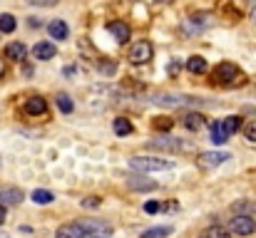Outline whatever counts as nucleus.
<instances>
[{
	"mask_svg": "<svg viewBox=\"0 0 256 238\" xmlns=\"http://www.w3.org/2000/svg\"><path fill=\"white\" fill-rule=\"evenodd\" d=\"M55 45L52 42H38L35 47H32V55H35V60H52L55 57Z\"/></svg>",
	"mask_w": 256,
	"mask_h": 238,
	"instance_id": "obj_17",
	"label": "nucleus"
},
{
	"mask_svg": "<svg viewBox=\"0 0 256 238\" xmlns=\"http://www.w3.org/2000/svg\"><path fill=\"white\" fill-rule=\"evenodd\" d=\"M239 127H242V117H236V114H232V117L212 124V142L214 144H226L229 137L239 132Z\"/></svg>",
	"mask_w": 256,
	"mask_h": 238,
	"instance_id": "obj_2",
	"label": "nucleus"
},
{
	"mask_svg": "<svg viewBox=\"0 0 256 238\" xmlns=\"http://www.w3.org/2000/svg\"><path fill=\"white\" fill-rule=\"evenodd\" d=\"M15 27H18L15 17H12L10 12H2V15H0V32H12Z\"/></svg>",
	"mask_w": 256,
	"mask_h": 238,
	"instance_id": "obj_23",
	"label": "nucleus"
},
{
	"mask_svg": "<svg viewBox=\"0 0 256 238\" xmlns=\"http://www.w3.org/2000/svg\"><path fill=\"white\" fill-rule=\"evenodd\" d=\"M252 20H254V25H256V0L252 2Z\"/></svg>",
	"mask_w": 256,
	"mask_h": 238,
	"instance_id": "obj_34",
	"label": "nucleus"
},
{
	"mask_svg": "<svg viewBox=\"0 0 256 238\" xmlns=\"http://www.w3.org/2000/svg\"><path fill=\"white\" fill-rule=\"evenodd\" d=\"M226 159H232V154H226V152H202L199 154V166L202 169H216Z\"/></svg>",
	"mask_w": 256,
	"mask_h": 238,
	"instance_id": "obj_8",
	"label": "nucleus"
},
{
	"mask_svg": "<svg viewBox=\"0 0 256 238\" xmlns=\"http://www.w3.org/2000/svg\"><path fill=\"white\" fill-rule=\"evenodd\" d=\"M32 201H35V204H45V206H48V204H52V201H55V194H52V191H45V189H38V191H32Z\"/></svg>",
	"mask_w": 256,
	"mask_h": 238,
	"instance_id": "obj_21",
	"label": "nucleus"
},
{
	"mask_svg": "<svg viewBox=\"0 0 256 238\" xmlns=\"http://www.w3.org/2000/svg\"><path fill=\"white\" fill-rule=\"evenodd\" d=\"M22 199H25L22 189H18V186H0V204L2 206H18Z\"/></svg>",
	"mask_w": 256,
	"mask_h": 238,
	"instance_id": "obj_10",
	"label": "nucleus"
},
{
	"mask_svg": "<svg viewBox=\"0 0 256 238\" xmlns=\"http://www.w3.org/2000/svg\"><path fill=\"white\" fill-rule=\"evenodd\" d=\"M5 209H8V206H2V204H0V226L5 224V216H8V211H5Z\"/></svg>",
	"mask_w": 256,
	"mask_h": 238,
	"instance_id": "obj_33",
	"label": "nucleus"
},
{
	"mask_svg": "<svg viewBox=\"0 0 256 238\" xmlns=\"http://www.w3.org/2000/svg\"><path fill=\"white\" fill-rule=\"evenodd\" d=\"M25 2H30V5H35V7H52V5H58L60 0H25Z\"/></svg>",
	"mask_w": 256,
	"mask_h": 238,
	"instance_id": "obj_29",
	"label": "nucleus"
},
{
	"mask_svg": "<svg viewBox=\"0 0 256 238\" xmlns=\"http://www.w3.org/2000/svg\"><path fill=\"white\" fill-rule=\"evenodd\" d=\"M107 30H110V35H112L120 45H124V42L130 40V35H132L130 25H127V22H122V20H112V22L107 25Z\"/></svg>",
	"mask_w": 256,
	"mask_h": 238,
	"instance_id": "obj_11",
	"label": "nucleus"
},
{
	"mask_svg": "<svg viewBox=\"0 0 256 238\" xmlns=\"http://www.w3.org/2000/svg\"><path fill=\"white\" fill-rule=\"evenodd\" d=\"M102 204V199H97V196H87V199H82V206L85 209H97Z\"/></svg>",
	"mask_w": 256,
	"mask_h": 238,
	"instance_id": "obj_30",
	"label": "nucleus"
},
{
	"mask_svg": "<svg viewBox=\"0 0 256 238\" xmlns=\"http://www.w3.org/2000/svg\"><path fill=\"white\" fill-rule=\"evenodd\" d=\"M78 224H80V229L85 231L87 238L112 236V226H110L107 221H102V219H82V221H78Z\"/></svg>",
	"mask_w": 256,
	"mask_h": 238,
	"instance_id": "obj_5",
	"label": "nucleus"
},
{
	"mask_svg": "<svg viewBox=\"0 0 256 238\" xmlns=\"http://www.w3.org/2000/svg\"><path fill=\"white\" fill-rule=\"evenodd\" d=\"M144 211H147V214H157V211H162V204H160V201H147V204H144Z\"/></svg>",
	"mask_w": 256,
	"mask_h": 238,
	"instance_id": "obj_31",
	"label": "nucleus"
},
{
	"mask_svg": "<svg viewBox=\"0 0 256 238\" xmlns=\"http://www.w3.org/2000/svg\"><path fill=\"white\" fill-rule=\"evenodd\" d=\"M55 238H87V236H85V231L80 229V224H65V226L58 229Z\"/></svg>",
	"mask_w": 256,
	"mask_h": 238,
	"instance_id": "obj_16",
	"label": "nucleus"
},
{
	"mask_svg": "<svg viewBox=\"0 0 256 238\" xmlns=\"http://www.w3.org/2000/svg\"><path fill=\"white\" fill-rule=\"evenodd\" d=\"M58 109H60V112H65V114H70V112L75 109V104H72L70 94H58Z\"/></svg>",
	"mask_w": 256,
	"mask_h": 238,
	"instance_id": "obj_24",
	"label": "nucleus"
},
{
	"mask_svg": "<svg viewBox=\"0 0 256 238\" xmlns=\"http://www.w3.org/2000/svg\"><path fill=\"white\" fill-rule=\"evenodd\" d=\"M112 129H114V134H117V137H127V134H132V132H134L132 122H130V119H124V117H117V119L112 122Z\"/></svg>",
	"mask_w": 256,
	"mask_h": 238,
	"instance_id": "obj_19",
	"label": "nucleus"
},
{
	"mask_svg": "<svg viewBox=\"0 0 256 238\" xmlns=\"http://www.w3.org/2000/svg\"><path fill=\"white\" fill-rule=\"evenodd\" d=\"M204 238H232V231H229L226 226L214 224V226H209V229L204 231Z\"/></svg>",
	"mask_w": 256,
	"mask_h": 238,
	"instance_id": "obj_20",
	"label": "nucleus"
},
{
	"mask_svg": "<svg viewBox=\"0 0 256 238\" xmlns=\"http://www.w3.org/2000/svg\"><path fill=\"white\" fill-rule=\"evenodd\" d=\"M172 226H157V229H150V231H144L142 238H164V236H172Z\"/></svg>",
	"mask_w": 256,
	"mask_h": 238,
	"instance_id": "obj_22",
	"label": "nucleus"
},
{
	"mask_svg": "<svg viewBox=\"0 0 256 238\" xmlns=\"http://www.w3.org/2000/svg\"><path fill=\"white\" fill-rule=\"evenodd\" d=\"M152 127H154L157 132H170L172 129V119L170 117H157V119L152 122Z\"/></svg>",
	"mask_w": 256,
	"mask_h": 238,
	"instance_id": "obj_26",
	"label": "nucleus"
},
{
	"mask_svg": "<svg viewBox=\"0 0 256 238\" xmlns=\"http://www.w3.org/2000/svg\"><path fill=\"white\" fill-rule=\"evenodd\" d=\"M232 211H246V214H249V211H254V204H249V201H236V204L232 206ZM249 216H252V214H249Z\"/></svg>",
	"mask_w": 256,
	"mask_h": 238,
	"instance_id": "obj_28",
	"label": "nucleus"
},
{
	"mask_svg": "<svg viewBox=\"0 0 256 238\" xmlns=\"http://www.w3.org/2000/svg\"><path fill=\"white\" fill-rule=\"evenodd\" d=\"M147 149H160V152H184L186 144L182 139H174V137H157V139H150L147 142Z\"/></svg>",
	"mask_w": 256,
	"mask_h": 238,
	"instance_id": "obj_7",
	"label": "nucleus"
},
{
	"mask_svg": "<svg viewBox=\"0 0 256 238\" xmlns=\"http://www.w3.org/2000/svg\"><path fill=\"white\" fill-rule=\"evenodd\" d=\"M244 137H246L249 142H256V119H252V122L244 124Z\"/></svg>",
	"mask_w": 256,
	"mask_h": 238,
	"instance_id": "obj_27",
	"label": "nucleus"
},
{
	"mask_svg": "<svg viewBox=\"0 0 256 238\" xmlns=\"http://www.w3.org/2000/svg\"><path fill=\"white\" fill-rule=\"evenodd\" d=\"M152 55H154V47H152V42L150 40H140V42H134L132 47H130V62L132 65H147L150 60H152Z\"/></svg>",
	"mask_w": 256,
	"mask_h": 238,
	"instance_id": "obj_4",
	"label": "nucleus"
},
{
	"mask_svg": "<svg viewBox=\"0 0 256 238\" xmlns=\"http://www.w3.org/2000/svg\"><path fill=\"white\" fill-rule=\"evenodd\" d=\"M206 67H209V65H206V60H204V57H199V55H194V57H189V60H186V70H189L192 75H204V72H206Z\"/></svg>",
	"mask_w": 256,
	"mask_h": 238,
	"instance_id": "obj_18",
	"label": "nucleus"
},
{
	"mask_svg": "<svg viewBox=\"0 0 256 238\" xmlns=\"http://www.w3.org/2000/svg\"><path fill=\"white\" fill-rule=\"evenodd\" d=\"M229 231L236 234V236H252L256 231V221L246 214H236L232 221H229Z\"/></svg>",
	"mask_w": 256,
	"mask_h": 238,
	"instance_id": "obj_6",
	"label": "nucleus"
},
{
	"mask_svg": "<svg viewBox=\"0 0 256 238\" xmlns=\"http://www.w3.org/2000/svg\"><path fill=\"white\" fill-rule=\"evenodd\" d=\"M25 112H28L30 117H42V114L48 112V102H45L42 97H30V99L25 102Z\"/></svg>",
	"mask_w": 256,
	"mask_h": 238,
	"instance_id": "obj_13",
	"label": "nucleus"
},
{
	"mask_svg": "<svg viewBox=\"0 0 256 238\" xmlns=\"http://www.w3.org/2000/svg\"><path fill=\"white\" fill-rule=\"evenodd\" d=\"M124 181H127V186L132 191H157V181H152V179H147L142 174H130Z\"/></svg>",
	"mask_w": 256,
	"mask_h": 238,
	"instance_id": "obj_9",
	"label": "nucleus"
},
{
	"mask_svg": "<svg viewBox=\"0 0 256 238\" xmlns=\"http://www.w3.org/2000/svg\"><path fill=\"white\" fill-rule=\"evenodd\" d=\"M25 55H28V47H25L22 42H8V47H5V57H8V60L22 62Z\"/></svg>",
	"mask_w": 256,
	"mask_h": 238,
	"instance_id": "obj_14",
	"label": "nucleus"
},
{
	"mask_svg": "<svg viewBox=\"0 0 256 238\" xmlns=\"http://www.w3.org/2000/svg\"><path fill=\"white\" fill-rule=\"evenodd\" d=\"M100 72L112 75V72H114V62H100Z\"/></svg>",
	"mask_w": 256,
	"mask_h": 238,
	"instance_id": "obj_32",
	"label": "nucleus"
},
{
	"mask_svg": "<svg viewBox=\"0 0 256 238\" xmlns=\"http://www.w3.org/2000/svg\"><path fill=\"white\" fill-rule=\"evenodd\" d=\"M5 77V65H2V57H0V79Z\"/></svg>",
	"mask_w": 256,
	"mask_h": 238,
	"instance_id": "obj_35",
	"label": "nucleus"
},
{
	"mask_svg": "<svg viewBox=\"0 0 256 238\" xmlns=\"http://www.w3.org/2000/svg\"><path fill=\"white\" fill-rule=\"evenodd\" d=\"M164 2H172V0H164Z\"/></svg>",
	"mask_w": 256,
	"mask_h": 238,
	"instance_id": "obj_36",
	"label": "nucleus"
},
{
	"mask_svg": "<svg viewBox=\"0 0 256 238\" xmlns=\"http://www.w3.org/2000/svg\"><path fill=\"white\" fill-rule=\"evenodd\" d=\"M48 32H50V37H55V40H68L70 27H68L65 20H52V22L48 25Z\"/></svg>",
	"mask_w": 256,
	"mask_h": 238,
	"instance_id": "obj_15",
	"label": "nucleus"
},
{
	"mask_svg": "<svg viewBox=\"0 0 256 238\" xmlns=\"http://www.w3.org/2000/svg\"><path fill=\"white\" fill-rule=\"evenodd\" d=\"M212 82L219 87H236V84H244V72L234 62H219L212 72Z\"/></svg>",
	"mask_w": 256,
	"mask_h": 238,
	"instance_id": "obj_1",
	"label": "nucleus"
},
{
	"mask_svg": "<svg viewBox=\"0 0 256 238\" xmlns=\"http://www.w3.org/2000/svg\"><path fill=\"white\" fill-rule=\"evenodd\" d=\"M182 124H184L189 132H199V129L206 124V119H204V114H199V112H184V114H182Z\"/></svg>",
	"mask_w": 256,
	"mask_h": 238,
	"instance_id": "obj_12",
	"label": "nucleus"
},
{
	"mask_svg": "<svg viewBox=\"0 0 256 238\" xmlns=\"http://www.w3.org/2000/svg\"><path fill=\"white\" fill-rule=\"evenodd\" d=\"M130 166L137 169L140 174H144V171H167V169H172V161L160 157H132Z\"/></svg>",
	"mask_w": 256,
	"mask_h": 238,
	"instance_id": "obj_3",
	"label": "nucleus"
},
{
	"mask_svg": "<svg viewBox=\"0 0 256 238\" xmlns=\"http://www.w3.org/2000/svg\"><path fill=\"white\" fill-rule=\"evenodd\" d=\"M192 22H194L196 27H206V25H212V15H209V12H194V15H192Z\"/></svg>",
	"mask_w": 256,
	"mask_h": 238,
	"instance_id": "obj_25",
	"label": "nucleus"
}]
</instances>
